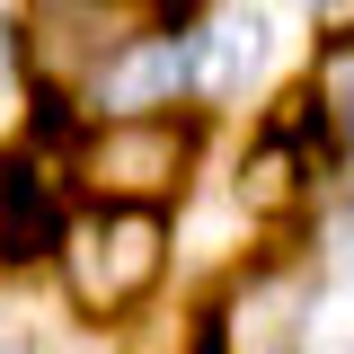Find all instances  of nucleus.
Here are the masks:
<instances>
[{"label":"nucleus","instance_id":"f257e3e1","mask_svg":"<svg viewBox=\"0 0 354 354\" xmlns=\"http://www.w3.org/2000/svg\"><path fill=\"white\" fill-rule=\"evenodd\" d=\"M160 266H169V230H160L151 204H115V213L88 221V230H62V274H71V301L88 319L133 310L160 283Z\"/></svg>","mask_w":354,"mask_h":354},{"label":"nucleus","instance_id":"f03ea898","mask_svg":"<svg viewBox=\"0 0 354 354\" xmlns=\"http://www.w3.org/2000/svg\"><path fill=\"white\" fill-rule=\"evenodd\" d=\"M186 169H195V133L169 124V115H124L80 151V177L106 204H160L186 186Z\"/></svg>","mask_w":354,"mask_h":354},{"label":"nucleus","instance_id":"7ed1b4c3","mask_svg":"<svg viewBox=\"0 0 354 354\" xmlns=\"http://www.w3.org/2000/svg\"><path fill=\"white\" fill-rule=\"evenodd\" d=\"M27 27H36V71L62 80V88H80V80H97V62L133 36V9L124 0H36Z\"/></svg>","mask_w":354,"mask_h":354},{"label":"nucleus","instance_id":"20e7f679","mask_svg":"<svg viewBox=\"0 0 354 354\" xmlns=\"http://www.w3.org/2000/svg\"><path fill=\"white\" fill-rule=\"evenodd\" d=\"M177 88H186V44H177V36H124L106 62H97V97L124 106V115L169 106Z\"/></svg>","mask_w":354,"mask_h":354},{"label":"nucleus","instance_id":"39448f33","mask_svg":"<svg viewBox=\"0 0 354 354\" xmlns=\"http://www.w3.org/2000/svg\"><path fill=\"white\" fill-rule=\"evenodd\" d=\"M257 62H266V18L221 9L213 27L186 44V88H204V97H239V88L257 80Z\"/></svg>","mask_w":354,"mask_h":354},{"label":"nucleus","instance_id":"423d86ee","mask_svg":"<svg viewBox=\"0 0 354 354\" xmlns=\"http://www.w3.org/2000/svg\"><path fill=\"white\" fill-rule=\"evenodd\" d=\"M62 248V221H53V195L18 160H0V257L27 266V257H53Z\"/></svg>","mask_w":354,"mask_h":354},{"label":"nucleus","instance_id":"0eeeda50","mask_svg":"<svg viewBox=\"0 0 354 354\" xmlns=\"http://www.w3.org/2000/svg\"><path fill=\"white\" fill-rule=\"evenodd\" d=\"M301 354H354V257H346V274L310 301V319H301Z\"/></svg>","mask_w":354,"mask_h":354},{"label":"nucleus","instance_id":"6e6552de","mask_svg":"<svg viewBox=\"0 0 354 354\" xmlns=\"http://www.w3.org/2000/svg\"><path fill=\"white\" fill-rule=\"evenodd\" d=\"M319 27L328 36H354V0H319Z\"/></svg>","mask_w":354,"mask_h":354},{"label":"nucleus","instance_id":"1a4fd4ad","mask_svg":"<svg viewBox=\"0 0 354 354\" xmlns=\"http://www.w3.org/2000/svg\"><path fill=\"white\" fill-rule=\"evenodd\" d=\"M0 354H27V337H18V328H9V319H0Z\"/></svg>","mask_w":354,"mask_h":354},{"label":"nucleus","instance_id":"9d476101","mask_svg":"<svg viewBox=\"0 0 354 354\" xmlns=\"http://www.w3.org/2000/svg\"><path fill=\"white\" fill-rule=\"evenodd\" d=\"M0 62H9V27H0Z\"/></svg>","mask_w":354,"mask_h":354}]
</instances>
